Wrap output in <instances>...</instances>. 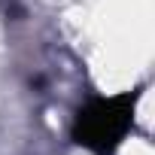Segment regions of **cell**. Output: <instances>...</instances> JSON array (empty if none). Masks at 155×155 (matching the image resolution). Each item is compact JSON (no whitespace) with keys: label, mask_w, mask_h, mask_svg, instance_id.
Instances as JSON below:
<instances>
[{"label":"cell","mask_w":155,"mask_h":155,"mask_svg":"<svg viewBox=\"0 0 155 155\" xmlns=\"http://www.w3.org/2000/svg\"><path fill=\"white\" fill-rule=\"evenodd\" d=\"M137 104H140V88L113 97H91L76 113L73 140L94 155H113L134 128Z\"/></svg>","instance_id":"obj_1"}]
</instances>
